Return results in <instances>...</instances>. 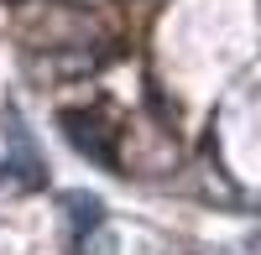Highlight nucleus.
<instances>
[{
  "mask_svg": "<svg viewBox=\"0 0 261 255\" xmlns=\"http://www.w3.org/2000/svg\"><path fill=\"white\" fill-rule=\"evenodd\" d=\"M99 31V21L79 6H63V0H37L32 11H21V37L32 47H89V37Z\"/></svg>",
  "mask_w": 261,
  "mask_h": 255,
  "instance_id": "1",
  "label": "nucleus"
},
{
  "mask_svg": "<svg viewBox=\"0 0 261 255\" xmlns=\"http://www.w3.org/2000/svg\"><path fill=\"white\" fill-rule=\"evenodd\" d=\"M58 125H63V136H68L89 162H99V167H120L115 125H110V115H105V110H63Z\"/></svg>",
  "mask_w": 261,
  "mask_h": 255,
  "instance_id": "2",
  "label": "nucleus"
},
{
  "mask_svg": "<svg viewBox=\"0 0 261 255\" xmlns=\"http://www.w3.org/2000/svg\"><path fill=\"white\" fill-rule=\"evenodd\" d=\"M6 141H11V167L21 172V182H27V193L32 187H42L47 182V172H42V156H37V141H32V131H27V120L16 115V104L6 110Z\"/></svg>",
  "mask_w": 261,
  "mask_h": 255,
  "instance_id": "3",
  "label": "nucleus"
},
{
  "mask_svg": "<svg viewBox=\"0 0 261 255\" xmlns=\"http://www.w3.org/2000/svg\"><path fill=\"white\" fill-rule=\"evenodd\" d=\"M63 214H68V224H73V240L105 224V208H99L94 193H63Z\"/></svg>",
  "mask_w": 261,
  "mask_h": 255,
  "instance_id": "4",
  "label": "nucleus"
},
{
  "mask_svg": "<svg viewBox=\"0 0 261 255\" xmlns=\"http://www.w3.org/2000/svg\"><path fill=\"white\" fill-rule=\"evenodd\" d=\"M110 250H115V240L105 235V224H99V229H89V235H79V240H73V255H110Z\"/></svg>",
  "mask_w": 261,
  "mask_h": 255,
  "instance_id": "5",
  "label": "nucleus"
},
{
  "mask_svg": "<svg viewBox=\"0 0 261 255\" xmlns=\"http://www.w3.org/2000/svg\"><path fill=\"white\" fill-rule=\"evenodd\" d=\"M0 193H27V182H21V172L11 162H0Z\"/></svg>",
  "mask_w": 261,
  "mask_h": 255,
  "instance_id": "6",
  "label": "nucleus"
}]
</instances>
